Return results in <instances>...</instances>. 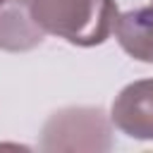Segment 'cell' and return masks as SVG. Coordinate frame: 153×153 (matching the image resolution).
Wrapping results in <instances>:
<instances>
[{
	"label": "cell",
	"instance_id": "obj_1",
	"mask_svg": "<svg viewBox=\"0 0 153 153\" xmlns=\"http://www.w3.org/2000/svg\"><path fill=\"white\" fill-rule=\"evenodd\" d=\"M31 10L45 33L79 48L105 43L120 17L115 0H31Z\"/></svg>",
	"mask_w": 153,
	"mask_h": 153
},
{
	"label": "cell",
	"instance_id": "obj_2",
	"mask_svg": "<svg viewBox=\"0 0 153 153\" xmlns=\"http://www.w3.org/2000/svg\"><path fill=\"white\" fill-rule=\"evenodd\" d=\"M110 120L100 108H62L43 124V151H110Z\"/></svg>",
	"mask_w": 153,
	"mask_h": 153
},
{
	"label": "cell",
	"instance_id": "obj_3",
	"mask_svg": "<svg viewBox=\"0 0 153 153\" xmlns=\"http://www.w3.org/2000/svg\"><path fill=\"white\" fill-rule=\"evenodd\" d=\"M110 122L136 141H153V79L127 84L112 100Z\"/></svg>",
	"mask_w": 153,
	"mask_h": 153
},
{
	"label": "cell",
	"instance_id": "obj_4",
	"mask_svg": "<svg viewBox=\"0 0 153 153\" xmlns=\"http://www.w3.org/2000/svg\"><path fill=\"white\" fill-rule=\"evenodd\" d=\"M45 41L43 26L36 22L31 0L0 2V50L29 53Z\"/></svg>",
	"mask_w": 153,
	"mask_h": 153
},
{
	"label": "cell",
	"instance_id": "obj_5",
	"mask_svg": "<svg viewBox=\"0 0 153 153\" xmlns=\"http://www.w3.org/2000/svg\"><path fill=\"white\" fill-rule=\"evenodd\" d=\"M112 33L129 57L153 65V5L122 12Z\"/></svg>",
	"mask_w": 153,
	"mask_h": 153
},
{
	"label": "cell",
	"instance_id": "obj_6",
	"mask_svg": "<svg viewBox=\"0 0 153 153\" xmlns=\"http://www.w3.org/2000/svg\"><path fill=\"white\" fill-rule=\"evenodd\" d=\"M151 5H153V0H151Z\"/></svg>",
	"mask_w": 153,
	"mask_h": 153
},
{
	"label": "cell",
	"instance_id": "obj_7",
	"mask_svg": "<svg viewBox=\"0 0 153 153\" xmlns=\"http://www.w3.org/2000/svg\"><path fill=\"white\" fill-rule=\"evenodd\" d=\"M0 2H5V0H0Z\"/></svg>",
	"mask_w": 153,
	"mask_h": 153
}]
</instances>
